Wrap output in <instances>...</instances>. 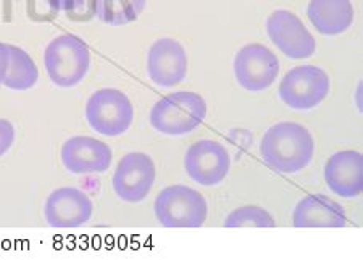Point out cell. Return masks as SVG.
Here are the masks:
<instances>
[{
	"instance_id": "obj_1",
	"label": "cell",
	"mask_w": 363,
	"mask_h": 260,
	"mask_svg": "<svg viewBox=\"0 0 363 260\" xmlns=\"http://www.w3.org/2000/svg\"><path fill=\"white\" fill-rule=\"evenodd\" d=\"M263 162L278 173L292 175L307 168L315 153L308 129L296 121H281L268 128L260 143Z\"/></svg>"
},
{
	"instance_id": "obj_2",
	"label": "cell",
	"mask_w": 363,
	"mask_h": 260,
	"mask_svg": "<svg viewBox=\"0 0 363 260\" xmlns=\"http://www.w3.org/2000/svg\"><path fill=\"white\" fill-rule=\"evenodd\" d=\"M207 118V102L194 91H178L152 105L150 125L157 133L165 136L189 134Z\"/></svg>"
},
{
	"instance_id": "obj_3",
	"label": "cell",
	"mask_w": 363,
	"mask_h": 260,
	"mask_svg": "<svg viewBox=\"0 0 363 260\" xmlns=\"http://www.w3.org/2000/svg\"><path fill=\"white\" fill-rule=\"evenodd\" d=\"M91 62L89 47L74 34H60L44 50L45 72L50 81L63 90L79 85L89 72Z\"/></svg>"
},
{
	"instance_id": "obj_4",
	"label": "cell",
	"mask_w": 363,
	"mask_h": 260,
	"mask_svg": "<svg viewBox=\"0 0 363 260\" xmlns=\"http://www.w3.org/2000/svg\"><path fill=\"white\" fill-rule=\"evenodd\" d=\"M154 214L165 228H201L207 222L208 204L194 188L173 185L155 197Z\"/></svg>"
},
{
	"instance_id": "obj_5",
	"label": "cell",
	"mask_w": 363,
	"mask_h": 260,
	"mask_svg": "<svg viewBox=\"0 0 363 260\" xmlns=\"http://www.w3.org/2000/svg\"><path fill=\"white\" fill-rule=\"evenodd\" d=\"M134 120L130 97L115 87H104L92 94L86 104V121L94 131L115 138L125 134Z\"/></svg>"
},
{
	"instance_id": "obj_6",
	"label": "cell",
	"mask_w": 363,
	"mask_h": 260,
	"mask_svg": "<svg viewBox=\"0 0 363 260\" xmlns=\"http://www.w3.org/2000/svg\"><path fill=\"white\" fill-rule=\"evenodd\" d=\"M330 76L315 65H301L289 70L281 80L278 94L284 105L292 110L318 107L330 94Z\"/></svg>"
},
{
	"instance_id": "obj_7",
	"label": "cell",
	"mask_w": 363,
	"mask_h": 260,
	"mask_svg": "<svg viewBox=\"0 0 363 260\" xmlns=\"http://www.w3.org/2000/svg\"><path fill=\"white\" fill-rule=\"evenodd\" d=\"M157 180L154 158L144 152H130L120 158L112 176L113 193L123 202L138 204L149 196Z\"/></svg>"
},
{
	"instance_id": "obj_8",
	"label": "cell",
	"mask_w": 363,
	"mask_h": 260,
	"mask_svg": "<svg viewBox=\"0 0 363 260\" xmlns=\"http://www.w3.org/2000/svg\"><path fill=\"white\" fill-rule=\"evenodd\" d=\"M234 78L242 90L262 92L277 81L279 75V60L263 44H247L238 50L233 63Z\"/></svg>"
},
{
	"instance_id": "obj_9",
	"label": "cell",
	"mask_w": 363,
	"mask_h": 260,
	"mask_svg": "<svg viewBox=\"0 0 363 260\" xmlns=\"http://www.w3.org/2000/svg\"><path fill=\"white\" fill-rule=\"evenodd\" d=\"M231 168V156L223 144L213 139H201L186 151L184 170L201 186L212 188L223 181Z\"/></svg>"
},
{
	"instance_id": "obj_10",
	"label": "cell",
	"mask_w": 363,
	"mask_h": 260,
	"mask_svg": "<svg viewBox=\"0 0 363 260\" xmlns=\"http://www.w3.org/2000/svg\"><path fill=\"white\" fill-rule=\"evenodd\" d=\"M92 199L83 189L63 186L52 191L44 202V218L52 228H78L92 218Z\"/></svg>"
},
{
	"instance_id": "obj_11",
	"label": "cell",
	"mask_w": 363,
	"mask_h": 260,
	"mask_svg": "<svg viewBox=\"0 0 363 260\" xmlns=\"http://www.w3.org/2000/svg\"><path fill=\"white\" fill-rule=\"evenodd\" d=\"M267 34L286 57L294 58V60L312 57L317 49L312 33L302 20L289 10H274L268 16Z\"/></svg>"
},
{
	"instance_id": "obj_12",
	"label": "cell",
	"mask_w": 363,
	"mask_h": 260,
	"mask_svg": "<svg viewBox=\"0 0 363 260\" xmlns=\"http://www.w3.org/2000/svg\"><path fill=\"white\" fill-rule=\"evenodd\" d=\"M63 167L73 175H97L110 168L113 152L104 141L91 136H73L60 149Z\"/></svg>"
},
{
	"instance_id": "obj_13",
	"label": "cell",
	"mask_w": 363,
	"mask_h": 260,
	"mask_svg": "<svg viewBox=\"0 0 363 260\" xmlns=\"http://www.w3.org/2000/svg\"><path fill=\"white\" fill-rule=\"evenodd\" d=\"M149 78L160 87H173L183 82L187 75V54L177 39L162 38L147 52Z\"/></svg>"
},
{
	"instance_id": "obj_14",
	"label": "cell",
	"mask_w": 363,
	"mask_h": 260,
	"mask_svg": "<svg viewBox=\"0 0 363 260\" xmlns=\"http://www.w3.org/2000/svg\"><path fill=\"white\" fill-rule=\"evenodd\" d=\"M325 181L333 194L344 199L363 193V156L359 151H337L325 165Z\"/></svg>"
},
{
	"instance_id": "obj_15",
	"label": "cell",
	"mask_w": 363,
	"mask_h": 260,
	"mask_svg": "<svg viewBox=\"0 0 363 260\" xmlns=\"http://www.w3.org/2000/svg\"><path fill=\"white\" fill-rule=\"evenodd\" d=\"M345 223L344 207L323 194H308L298 200L292 212L296 228H342Z\"/></svg>"
},
{
	"instance_id": "obj_16",
	"label": "cell",
	"mask_w": 363,
	"mask_h": 260,
	"mask_svg": "<svg viewBox=\"0 0 363 260\" xmlns=\"http://www.w3.org/2000/svg\"><path fill=\"white\" fill-rule=\"evenodd\" d=\"M307 16L318 33L337 36L352 26L355 11L350 0H310Z\"/></svg>"
},
{
	"instance_id": "obj_17",
	"label": "cell",
	"mask_w": 363,
	"mask_h": 260,
	"mask_svg": "<svg viewBox=\"0 0 363 260\" xmlns=\"http://www.w3.org/2000/svg\"><path fill=\"white\" fill-rule=\"evenodd\" d=\"M10 65L9 72L5 76L4 86L11 91H28L36 86L39 80L38 67L31 55L23 50L18 45H10Z\"/></svg>"
},
{
	"instance_id": "obj_18",
	"label": "cell",
	"mask_w": 363,
	"mask_h": 260,
	"mask_svg": "<svg viewBox=\"0 0 363 260\" xmlns=\"http://www.w3.org/2000/svg\"><path fill=\"white\" fill-rule=\"evenodd\" d=\"M147 0H94L96 16L112 26L133 23L143 13Z\"/></svg>"
},
{
	"instance_id": "obj_19",
	"label": "cell",
	"mask_w": 363,
	"mask_h": 260,
	"mask_svg": "<svg viewBox=\"0 0 363 260\" xmlns=\"http://www.w3.org/2000/svg\"><path fill=\"white\" fill-rule=\"evenodd\" d=\"M226 228H274L273 215L259 205H242L225 218Z\"/></svg>"
},
{
	"instance_id": "obj_20",
	"label": "cell",
	"mask_w": 363,
	"mask_h": 260,
	"mask_svg": "<svg viewBox=\"0 0 363 260\" xmlns=\"http://www.w3.org/2000/svg\"><path fill=\"white\" fill-rule=\"evenodd\" d=\"M16 129L7 118H0V157H4L15 144Z\"/></svg>"
},
{
	"instance_id": "obj_21",
	"label": "cell",
	"mask_w": 363,
	"mask_h": 260,
	"mask_svg": "<svg viewBox=\"0 0 363 260\" xmlns=\"http://www.w3.org/2000/svg\"><path fill=\"white\" fill-rule=\"evenodd\" d=\"M45 2L55 11H73L83 7L86 0H45Z\"/></svg>"
},
{
	"instance_id": "obj_22",
	"label": "cell",
	"mask_w": 363,
	"mask_h": 260,
	"mask_svg": "<svg viewBox=\"0 0 363 260\" xmlns=\"http://www.w3.org/2000/svg\"><path fill=\"white\" fill-rule=\"evenodd\" d=\"M9 65H10L9 44L0 43V86H4L5 76H7V72H9Z\"/></svg>"
}]
</instances>
